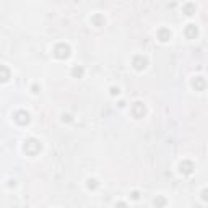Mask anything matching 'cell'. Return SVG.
<instances>
[{"label": "cell", "instance_id": "obj_13", "mask_svg": "<svg viewBox=\"0 0 208 208\" xmlns=\"http://www.w3.org/2000/svg\"><path fill=\"white\" fill-rule=\"evenodd\" d=\"M164 203H166V200L163 197H158V198H155V205L158 206V208H163L164 206Z\"/></svg>", "mask_w": 208, "mask_h": 208}, {"label": "cell", "instance_id": "obj_14", "mask_svg": "<svg viewBox=\"0 0 208 208\" xmlns=\"http://www.w3.org/2000/svg\"><path fill=\"white\" fill-rule=\"evenodd\" d=\"M88 189H91V190H93V189H96L98 187V181H96V179H88Z\"/></svg>", "mask_w": 208, "mask_h": 208}, {"label": "cell", "instance_id": "obj_10", "mask_svg": "<svg viewBox=\"0 0 208 208\" xmlns=\"http://www.w3.org/2000/svg\"><path fill=\"white\" fill-rule=\"evenodd\" d=\"M83 73H85V70H83V67H80V65H77V67L72 68V75H73V77H77V78H81Z\"/></svg>", "mask_w": 208, "mask_h": 208}, {"label": "cell", "instance_id": "obj_9", "mask_svg": "<svg viewBox=\"0 0 208 208\" xmlns=\"http://www.w3.org/2000/svg\"><path fill=\"white\" fill-rule=\"evenodd\" d=\"M192 85H194V88H198V90H203L205 88V80L202 78V77H197L194 81H192Z\"/></svg>", "mask_w": 208, "mask_h": 208}, {"label": "cell", "instance_id": "obj_7", "mask_svg": "<svg viewBox=\"0 0 208 208\" xmlns=\"http://www.w3.org/2000/svg\"><path fill=\"white\" fill-rule=\"evenodd\" d=\"M10 78V70H8L5 65H0V83H5Z\"/></svg>", "mask_w": 208, "mask_h": 208}, {"label": "cell", "instance_id": "obj_4", "mask_svg": "<svg viewBox=\"0 0 208 208\" xmlns=\"http://www.w3.org/2000/svg\"><path fill=\"white\" fill-rule=\"evenodd\" d=\"M13 119L18 122V124L25 125V124H28V122H30V114H28L26 111H16L15 116H13Z\"/></svg>", "mask_w": 208, "mask_h": 208}, {"label": "cell", "instance_id": "obj_2", "mask_svg": "<svg viewBox=\"0 0 208 208\" xmlns=\"http://www.w3.org/2000/svg\"><path fill=\"white\" fill-rule=\"evenodd\" d=\"M54 55L57 59H67L70 55V46L65 44V42H59L54 47Z\"/></svg>", "mask_w": 208, "mask_h": 208}, {"label": "cell", "instance_id": "obj_17", "mask_svg": "<svg viewBox=\"0 0 208 208\" xmlns=\"http://www.w3.org/2000/svg\"><path fill=\"white\" fill-rule=\"evenodd\" d=\"M138 192H134V194H132V198H134V200H138Z\"/></svg>", "mask_w": 208, "mask_h": 208}, {"label": "cell", "instance_id": "obj_6", "mask_svg": "<svg viewBox=\"0 0 208 208\" xmlns=\"http://www.w3.org/2000/svg\"><path fill=\"white\" fill-rule=\"evenodd\" d=\"M179 171L187 176V174H190V172L194 171V164H192L190 161H184V163L179 164Z\"/></svg>", "mask_w": 208, "mask_h": 208}, {"label": "cell", "instance_id": "obj_1", "mask_svg": "<svg viewBox=\"0 0 208 208\" xmlns=\"http://www.w3.org/2000/svg\"><path fill=\"white\" fill-rule=\"evenodd\" d=\"M25 151L28 155H36L41 151V141L36 138H30L25 141Z\"/></svg>", "mask_w": 208, "mask_h": 208}, {"label": "cell", "instance_id": "obj_8", "mask_svg": "<svg viewBox=\"0 0 208 208\" xmlns=\"http://www.w3.org/2000/svg\"><path fill=\"white\" fill-rule=\"evenodd\" d=\"M158 37H159V41L166 42V41L169 39V37H171V31L166 30V28H161V30L158 31Z\"/></svg>", "mask_w": 208, "mask_h": 208}, {"label": "cell", "instance_id": "obj_5", "mask_svg": "<svg viewBox=\"0 0 208 208\" xmlns=\"http://www.w3.org/2000/svg\"><path fill=\"white\" fill-rule=\"evenodd\" d=\"M132 114H134L137 119L143 117V114H145V106H143L141 102H135L134 107H132Z\"/></svg>", "mask_w": 208, "mask_h": 208}, {"label": "cell", "instance_id": "obj_3", "mask_svg": "<svg viewBox=\"0 0 208 208\" xmlns=\"http://www.w3.org/2000/svg\"><path fill=\"white\" fill-rule=\"evenodd\" d=\"M146 63H148V60L143 57V55H135L134 60H132V65H134V68L138 70V72L143 70V68L146 67Z\"/></svg>", "mask_w": 208, "mask_h": 208}, {"label": "cell", "instance_id": "obj_12", "mask_svg": "<svg viewBox=\"0 0 208 208\" xmlns=\"http://www.w3.org/2000/svg\"><path fill=\"white\" fill-rule=\"evenodd\" d=\"M91 21L96 25V26H102V23H104V18L101 16V15H94L93 18H91Z\"/></svg>", "mask_w": 208, "mask_h": 208}, {"label": "cell", "instance_id": "obj_16", "mask_svg": "<svg viewBox=\"0 0 208 208\" xmlns=\"http://www.w3.org/2000/svg\"><path fill=\"white\" fill-rule=\"evenodd\" d=\"M116 208H127V205L124 202H119V203H116Z\"/></svg>", "mask_w": 208, "mask_h": 208}, {"label": "cell", "instance_id": "obj_15", "mask_svg": "<svg viewBox=\"0 0 208 208\" xmlns=\"http://www.w3.org/2000/svg\"><path fill=\"white\" fill-rule=\"evenodd\" d=\"M111 94H112V96H116V94H119V88L112 86V88H111Z\"/></svg>", "mask_w": 208, "mask_h": 208}, {"label": "cell", "instance_id": "obj_11", "mask_svg": "<svg viewBox=\"0 0 208 208\" xmlns=\"http://www.w3.org/2000/svg\"><path fill=\"white\" fill-rule=\"evenodd\" d=\"M185 34H187L189 37H194V36L197 34V28H195L194 25H189V26L185 28Z\"/></svg>", "mask_w": 208, "mask_h": 208}]
</instances>
